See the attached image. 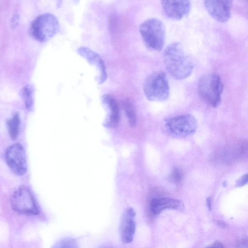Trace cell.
<instances>
[{
  "mask_svg": "<svg viewBox=\"0 0 248 248\" xmlns=\"http://www.w3.org/2000/svg\"><path fill=\"white\" fill-rule=\"evenodd\" d=\"M150 208L152 213L156 215L167 209L183 210L184 204L183 202L179 200L162 198L153 199L151 202Z\"/></svg>",
  "mask_w": 248,
  "mask_h": 248,
  "instance_id": "14",
  "label": "cell"
},
{
  "mask_svg": "<svg viewBox=\"0 0 248 248\" xmlns=\"http://www.w3.org/2000/svg\"><path fill=\"white\" fill-rule=\"evenodd\" d=\"M20 125V118L16 113L7 122V128L11 138L15 140L18 136Z\"/></svg>",
  "mask_w": 248,
  "mask_h": 248,
  "instance_id": "17",
  "label": "cell"
},
{
  "mask_svg": "<svg viewBox=\"0 0 248 248\" xmlns=\"http://www.w3.org/2000/svg\"><path fill=\"white\" fill-rule=\"evenodd\" d=\"M212 161L218 165H231L248 159V140H244L224 146L213 154Z\"/></svg>",
  "mask_w": 248,
  "mask_h": 248,
  "instance_id": "5",
  "label": "cell"
},
{
  "mask_svg": "<svg viewBox=\"0 0 248 248\" xmlns=\"http://www.w3.org/2000/svg\"><path fill=\"white\" fill-rule=\"evenodd\" d=\"M140 32L145 45L149 48L161 50L165 40V28L163 22L156 18H150L142 22Z\"/></svg>",
  "mask_w": 248,
  "mask_h": 248,
  "instance_id": "2",
  "label": "cell"
},
{
  "mask_svg": "<svg viewBox=\"0 0 248 248\" xmlns=\"http://www.w3.org/2000/svg\"><path fill=\"white\" fill-rule=\"evenodd\" d=\"M143 90L146 98L152 101H164L170 94V87L166 74L162 71L151 74L145 79Z\"/></svg>",
  "mask_w": 248,
  "mask_h": 248,
  "instance_id": "3",
  "label": "cell"
},
{
  "mask_svg": "<svg viewBox=\"0 0 248 248\" xmlns=\"http://www.w3.org/2000/svg\"><path fill=\"white\" fill-rule=\"evenodd\" d=\"M232 1L224 0H208L204 1V5L209 14L220 22L227 21L231 16Z\"/></svg>",
  "mask_w": 248,
  "mask_h": 248,
  "instance_id": "10",
  "label": "cell"
},
{
  "mask_svg": "<svg viewBox=\"0 0 248 248\" xmlns=\"http://www.w3.org/2000/svg\"><path fill=\"white\" fill-rule=\"evenodd\" d=\"M77 53L95 67L98 73V83L104 82L107 78V73L105 63L101 56L95 51L84 46L79 47L77 49Z\"/></svg>",
  "mask_w": 248,
  "mask_h": 248,
  "instance_id": "12",
  "label": "cell"
},
{
  "mask_svg": "<svg viewBox=\"0 0 248 248\" xmlns=\"http://www.w3.org/2000/svg\"><path fill=\"white\" fill-rule=\"evenodd\" d=\"M183 178V172L178 168L173 169L169 177L170 180L175 184L180 183L182 181Z\"/></svg>",
  "mask_w": 248,
  "mask_h": 248,
  "instance_id": "20",
  "label": "cell"
},
{
  "mask_svg": "<svg viewBox=\"0 0 248 248\" xmlns=\"http://www.w3.org/2000/svg\"><path fill=\"white\" fill-rule=\"evenodd\" d=\"M6 162L16 175H23L27 171L26 154L24 147L18 143L9 146L5 152Z\"/></svg>",
  "mask_w": 248,
  "mask_h": 248,
  "instance_id": "9",
  "label": "cell"
},
{
  "mask_svg": "<svg viewBox=\"0 0 248 248\" xmlns=\"http://www.w3.org/2000/svg\"><path fill=\"white\" fill-rule=\"evenodd\" d=\"M52 248H78V245L74 239L65 238L57 242Z\"/></svg>",
  "mask_w": 248,
  "mask_h": 248,
  "instance_id": "19",
  "label": "cell"
},
{
  "mask_svg": "<svg viewBox=\"0 0 248 248\" xmlns=\"http://www.w3.org/2000/svg\"><path fill=\"white\" fill-rule=\"evenodd\" d=\"M12 208L16 211L28 215H36L39 209L30 189L25 186L17 188L11 199Z\"/></svg>",
  "mask_w": 248,
  "mask_h": 248,
  "instance_id": "8",
  "label": "cell"
},
{
  "mask_svg": "<svg viewBox=\"0 0 248 248\" xmlns=\"http://www.w3.org/2000/svg\"><path fill=\"white\" fill-rule=\"evenodd\" d=\"M165 127L172 135L185 137L195 132L197 122L193 115L190 114H183L167 119Z\"/></svg>",
  "mask_w": 248,
  "mask_h": 248,
  "instance_id": "7",
  "label": "cell"
},
{
  "mask_svg": "<svg viewBox=\"0 0 248 248\" xmlns=\"http://www.w3.org/2000/svg\"><path fill=\"white\" fill-rule=\"evenodd\" d=\"M123 107L129 125L134 127L137 124L136 112L134 105L130 100L125 99L123 101Z\"/></svg>",
  "mask_w": 248,
  "mask_h": 248,
  "instance_id": "16",
  "label": "cell"
},
{
  "mask_svg": "<svg viewBox=\"0 0 248 248\" xmlns=\"http://www.w3.org/2000/svg\"><path fill=\"white\" fill-rule=\"evenodd\" d=\"M163 58L167 71L176 79H183L191 75L193 62L180 43L168 45L164 50Z\"/></svg>",
  "mask_w": 248,
  "mask_h": 248,
  "instance_id": "1",
  "label": "cell"
},
{
  "mask_svg": "<svg viewBox=\"0 0 248 248\" xmlns=\"http://www.w3.org/2000/svg\"><path fill=\"white\" fill-rule=\"evenodd\" d=\"M102 101L108 110V116L106 125L109 127H116L120 120V108L117 101L109 94L103 95Z\"/></svg>",
  "mask_w": 248,
  "mask_h": 248,
  "instance_id": "15",
  "label": "cell"
},
{
  "mask_svg": "<svg viewBox=\"0 0 248 248\" xmlns=\"http://www.w3.org/2000/svg\"><path fill=\"white\" fill-rule=\"evenodd\" d=\"M248 184V173L241 176L236 181V186H242Z\"/></svg>",
  "mask_w": 248,
  "mask_h": 248,
  "instance_id": "21",
  "label": "cell"
},
{
  "mask_svg": "<svg viewBox=\"0 0 248 248\" xmlns=\"http://www.w3.org/2000/svg\"><path fill=\"white\" fill-rule=\"evenodd\" d=\"M207 248H223L222 245L219 242H216L213 244L211 246Z\"/></svg>",
  "mask_w": 248,
  "mask_h": 248,
  "instance_id": "23",
  "label": "cell"
},
{
  "mask_svg": "<svg viewBox=\"0 0 248 248\" xmlns=\"http://www.w3.org/2000/svg\"><path fill=\"white\" fill-rule=\"evenodd\" d=\"M135 215L134 210L130 207L126 208L122 215L120 230L121 240L124 243L133 241L136 231Z\"/></svg>",
  "mask_w": 248,
  "mask_h": 248,
  "instance_id": "13",
  "label": "cell"
},
{
  "mask_svg": "<svg viewBox=\"0 0 248 248\" xmlns=\"http://www.w3.org/2000/svg\"><path fill=\"white\" fill-rule=\"evenodd\" d=\"M99 248H112L111 247L108 246H103L99 247Z\"/></svg>",
  "mask_w": 248,
  "mask_h": 248,
  "instance_id": "26",
  "label": "cell"
},
{
  "mask_svg": "<svg viewBox=\"0 0 248 248\" xmlns=\"http://www.w3.org/2000/svg\"><path fill=\"white\" fill-rule=\"evenodd\" d=\"M237 248H248V238L241 240L237 244Z\"/></svg>",
  "mask_w": 248,
  "mask_h": 248,
  "instance_id": "22",
  "label": "cell"
},
{
  "mask_svg": "<svg viewBox=\"0 0 248 248\" xmlns=\"http://www.w3.org/2000/svg\"><path fill=\"white\" fill-rule=\"evenodd\" d=\"M33 88L30 84L26 85L22 90V95L26 108L30 110H31L33 106Z\"/></svg>",
  "mask_w": 248,
  "mask_h": 248,
  "instance_id": "18",
  "label": "cell"
},
{
  "mask_svg": "<svg viewBox=\"0 0 248 248\" xmlns=\"http://www.w3.org/2000/svg\"><path fill=\"white\" fill-rule=\"evenodd\" d=\"M223 88L220 77L215 74H208L202 76L198 84L200 97L213 107H217L220 104Z\"/></svg>",
  "mask_w": 248,
  "mask_h": 248,
  "instance_id": "4",
  "label": "cell"
},
{
  "mask_svg": "<svg viewBox=\"0 0 248 248\" xmlns=\"http://www.w3.org/2000/svg\"><path fill=\"white\" fill-rule=\"evenodd\" d=\"M59 30L60 25L57 18L50 13H45L37 16L30 27L31 35L40 42L49 40Z\"/></svg>",
  "mask_w": 248,
  "mask_h": 248,
  "instance_id": "6",
  "label": "cell"
},
{
  "mask_svg": "<svg viewBox=\"0 0 248 248\" xmlns=\"http://www.w3.org/2000/svg\"><path fill=\"white\" fill-rule=\"evenodd\" d=\"M18 17L17 15H15L13 16L12 18V26L15 27L16 26V24H17V20H18Z\"/></svg>",
  "mask_w": 248,
  "mask_h": 248,
  "instance_id": "24",
  "label": "cell"
},
{
  "mask_svg": "<svg viewBox=\"0 0 248 248\" xmlns=\"http://www.w3.org/2000/svg\"><path fill=\"white\" fill-rule=\"evenodd\" d=\"M207 205H208V207L210 208V207H211V199L210 198H208L207 199Z\"/></svg>",
  "mask_w": 248,
  "mask_h": 248,
  "instance_id": "25",
  "label": "cell"
},
{
  "mask_svg": "<svg viewBox=\"0 0 248 248\" xmlns=\"http://www.w3.org/2000/svg\"><path fill=\"white\" fill-rule=\"evenodd\" d=\"M161 5L166 15L175 20H180L186 16L191 9L189 0H162Z\"/></svg>",
  "mask_w": 248,
  "mask_h": 248,
  "instance_id": "11",
  "label": "cell"
}]
</instances>
